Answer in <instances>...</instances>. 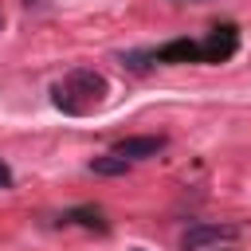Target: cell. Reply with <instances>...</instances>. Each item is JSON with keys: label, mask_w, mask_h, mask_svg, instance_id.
<instances>
[{"label": "cell", "mask_w": 251, "mask_h": 251, "mask_svg": "<svg viewBox=\"0 0 251 251\" xmlns=\"http://www.w3.org/2000/svg\"><path fill=\"white\" fill-rule=\"evenodd\" d=\"M55 224H82V227H94V231H106V220L94 204H82V208H67L55 216Z\"/></svg>", "instance_id": "obj_6"}, {"label": "cell", "mask_w": 251, "mask_h": 251, "mask_svg": "<svg viewBox=\"0 0 251 251\" xmlns=\"http://www.w3.org/2000/svg\"><path fill=\"white\" fill-rule=\"evenodd\" d=\"M129 165H133V161H126V157H118V153L110 149V153H102V157H90L86 169H90L94 176H126Z\"/></svg>", "instance_id": "obj_7"}, {"label": "cell", "mask_w": 251, "mask_h": 251, "mask_svg": "<svg viewBox=\"0 0 251 251\" xmlns=\"http://www.w3.org/2000/svg\"><path fill=\"white\" fill-rule=\"evenodd\" d=\"M133 251H145V247H133Z\"/></svg>", "instance_id": "obj_11"}, {"label": "cell", "mask_w": 251, "mask_h": 251, "mask_svg": "<svg viewBox=\"0 0 251 251\" xmlns=\"http://www.w3.org/2000/svg\"><path fill=\"white\" fill-rule=\"evenodd\" d=\"M106 98H110V82H106V75H98L94 67H75V71H67V75L51 86V102H55L63 114H75V118L94 114Z\"/></svg>", "instance_id": "obj_1"}, {"label": "cell", "mask_w": 251, "mask_h": 251, "mask_svg": "<svg viewBox=\"0 0 251 251\" xmlns=\"http://www.w3.org/2000/svg\"><path fill=\"white\" fill-rule=\"evenodd\" d=\"M204 43V63H227L231 55H235V27H216V31H208V39H200Z\"/></svg>", "instance_id": "obj_5"}, {"label": "cell", "mask_w": 251, "mask_h": 251, "mask_svg": "<svg viewBox=\"0 0 251 251\" xmlns=\"http://www.w3.org/2000/svg\"><path fill=\"white\" fill-rule=\"evenodd\" d=\"M0 27H4V16H0Z\"/></svg>", "instance_id": "obj_12"}, {"label": "cell", "mask_w": 251, "mask_h": 251, "mask_svg": "<svg viewBox=\"0 0 251 251\" xmlns=\"http://www.w3.org/2000/svg\"><path fill=\"white\" fill-rule=\"evenodd\" d=\"M157 63H204V43L200 39H173L153 47Z\"/></svg>", "instance_id": "obj_4"}, {"label": "cell", "mask_w": 251, "mask_h": 251, "mask_svg": "<svg viewBox=\"0 0 251 251\" xmlns=\"http://www.w3.org/2000/svg\"><path fill=\"white\" fill-rule=\"evenodd\" d=\"M231 235H235V227H227V224H192L180 235V251H204V247H216Z\"/></svg>", "instance_id": "obj_2"}, {"label": "cell", "mask_w": 251, "mask_h": 251, "mask_svg": "<svg viewBox=\"0 0 251 251\" xmlns=\"http://www.w3.org/2000/svg\"><path fill=\"white\" fill-rule=\"evenodd\" d=\"M118 63H122L126 71H133V75H145V71L157 63V55H153V47H145V51H122Z\"/></svg>", "instance_id": "obj_8"}, {"label": "cell", "mask_w": 251, "mask_h": 251, "mask_svg": "<svg viewBox=\"0 0 251 251\" xmlns=\"http://www.w3.org/2000/svg\"><path fill=\"white\" fill-rule=\"evenodd\" d=\"M24 4H39V0H24Z\"/></svg>", "instance_id": "obj_10"}, {"label": "cell", "mask_w": 251, "mask_h": 251, "mask_svg": "<svg viewBox=\"0 0 251 251\" xmlns=\"http://www.w3.org/2000/svg\"><path fill=\"white\" fill-rule=\"evenodd\" d=\"M165 141L169 137H161V133H133V137H122L114 145V153L126 157V161H145V157H157L165 149Z\"/></svg>", "instance_id": "obj_3"}, {"label": "cell", "mask_w": 251, "mask_h": 251, "mask_svg": "<svg viewBox=\"0 0 251 251\" xmlns=\"http://www.w3.org/2000/svg\"><path fill=\"white\" fill-rule=\"evenodd\" d=\"M0 188H12V169H8L4 157H0Z\"/></svg>", "instance_id": "obj_9"}]
</instances>
